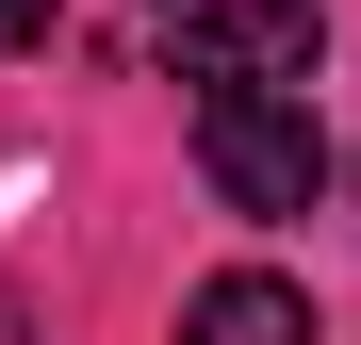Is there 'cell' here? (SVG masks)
I'll use <instances>...</instances> for the list:
<instances>
[{"instance_id":"1","label":"cell","mask_w":361,"mask_h":345,"mask_svg":"<svg viewBox=\"0 0 361 345\" xmlns=\"http://www.w3.org/2000/svg\"><path fill=\"white\" fill-rule=\"evenodd\" d=\"M164 66L197 83V99H312L329 33H312V0H180Z\"/></svg>"},{"instance_id":"2","label":"cell","mask_w":361,"mask_h":345,"mask_svg":"<svg viewBox=\"0 0 361 345\" xmlns=\"http://www.w3.org/2000/svg\"><path fill=\"white\" fill-rule=\"evenodd\" d=\"M197 181H214L230 214H312V198H329L312 99H197Z\"/></svg>"},{"instance_id":"3","label":"cell","mask_w":361,"mask_h":345,"mask_svg":"<svg viewBox=\"0 0 361 345\" xmlns=\"http://www.w3.org/2000/svg\"><path fill=\"white\" fill-rule=\"evenodd\" d=\"M180 345H312V296H295V279H263V263H230V279H197V296H180Z\"/></svg>"},{"instance_id":"4","label":"cell","mask_w":361,"mask_h":345,"mask_svg":"<svg viewBox=\"0 0 361 345\" xmlns=\"http://www.w3.org/2000/svg\"><path fill=\"white\" fill-rule=\"evenodd\" d=\"M17 49H49V0H0V66H17Z\"/></svg>"}]
</instances>
